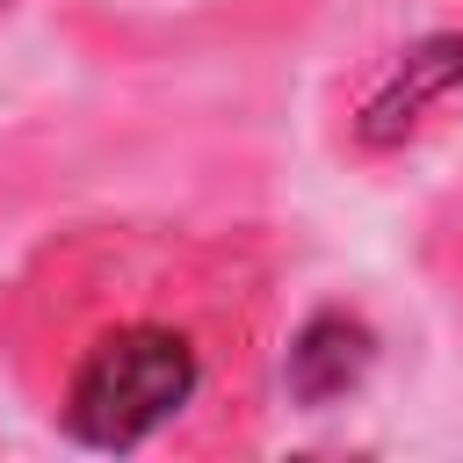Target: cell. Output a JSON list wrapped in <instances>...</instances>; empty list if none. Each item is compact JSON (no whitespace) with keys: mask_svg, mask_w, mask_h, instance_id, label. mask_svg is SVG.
<instances>
[{"mask_svg":"<svg viewBox=\"0 0 463 463\" xmlns=\"http://www.w3.org/2000/svg\"><path fill=\"white\" fill-rule=\"evenodd\" d=\"M362 369H369V333H362L354 318H340V311L311 318V326L297 333V347H289V383H297V398H311V405L340 398Z\"/></svg>","mask_w":463,"mask_h":463,"instance_id":"7a4b0ae2","label":"cell"},{"mask_svg":"<svg viewBox=\"0 0 463 463\" xmlns=\"http://www.w3.org/2000/svg\"><path fill=\"white\" fill-rule=\"evenodd\" d=\"M188 398H195V347L166 326H116L72 369L65 434L87 449H137Z\"/></svg>","mask_w":463,"mask_h":463,"instance_id":"6da1fadb","label":"cell"}]
</instances>
